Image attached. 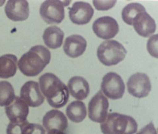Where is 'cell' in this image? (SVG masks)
<instances>
[{"mask_svg": "<svg viewBox=\"0 0 158 134\" xmlns=\"http://www.w3.org/2000/svg\"><path fill=\"white\" fill-rule=\"evenodd\" d=\"M41 92L46 98L49 105L59 109L67 103L69 92L66 85L52 73H46L39 78Z\"/></svg>", "mask_w": 158, "mask_h": 134, "instance_id": "1", "label": "cell"}, {"mask_svg": "<svg viewBox=\"0 0 158 134\" xmlns=\"http://www.w3.org/2000/svg\"><path fill=\"white\" fill-rule=\"evenodd\" d=\"M51 58L50 51L46 47L36 45L21 57L18 62V67L26 76H36L50 63Z\"/></svg>", "mask_w": 158, "mask_h": 134, "instance_id": "2", "label": "cell"}, {"mask_svg": "<svg viewBox=\"0 0 158 134\" xmlns=\"http://www.w3.org/2000/svg\"><path fill=\"white\" fill-rule=\"evenodd\" d=\"M100 126L103 134H134L138 124L131 116L113 112L107 115Z\"/></svg>", "mask_w": 158, "mask_h": 134, "instance_id": "3", "label": "cell"}, {"mask_svg": "<svg viewBox=\"0 0 158 134\" xmlns=\"http://www.w3.org/2000/svg\"><path fill=\"white\" fill-rule=\"evenodd\" d=\"M127 51L115 40L104 41L98 46L97 56L100 62L106 66L116 65L125 57Z\"/></svg>", "mask_w": 158, "mask_h": 134, "instance_id": "4", "label": "cell"}, {"mask_svg": "<svg viewBox=\"0 0 158 134\" xmlns=\"http://www.w3.org/2000/svg\"><path fill=\"white\" fill-rule=\"evenodd\" d=\"M69 4L58 0L45 1L41 5L40 14L46 23L59 24L64 18V6Z\"/></svg>", "mask_w": 158, "mask_h": 134, "instance_id": "5", "label": "cell"}, {"mask_svg": "<svg viewBox=\"0 0 158 134\" xmlns=\"http://www.w3.org/2000/svg\"><path fill=\"white\" fill-rule=\"evenodd\" d=\"M101 88L106 97L111 100H118L123 96L125 85L120 75L110 72L103 77Z\"/></svg>", "mask_w": 158, "mask_h": 134, "instance_id": "6", "label": "cell"}, {"mask_svg": "<svg viewBox=\"0 0 158 134\" xmlns=\"http://www.w3.org/2000/svg\"><path fill=\"white\" fill-rule=\"evenodd\" d=\"M109 106L108 99L99 90L89 102V118L95 123H103L108 115Z\"/></svg>", "mask_w": 158, "mask_h": 134, "instance_id": "7", "label": "cell"}, {"mask_svg": "<svg viewBox=\"0 0 158 134\" xmlns=\"http://www.w3.org/2000/svg\"><path fill=\"white\" fill-rule=\"evenodd\" d=\"M128 92L135 98H141L148 96L151 90V84L148 75L137 73L129 78L127 83Z\"/></svg>", "mask_w": 158, "mask_h": 134, "instance_id": "8", "label": "cell"}, {"mask_svg": "<svg viewBox=\"0 0 158 134\" xmlns=\"http://www.w3.org/2000/svg\"><path fill=\"white\" fill-rule=\"evenodd\" d=\"M92 29L97 36L103 40L114 38L119 31L117 21L109 16H104L97 19L93 24Z\"/></svg>", "mask_w": 158, "mask_h": 134, "instance_id": "9", "label": "cell"}, {"mask_svg": "<svg viewBox=\"0 0 158 134\" xmlns=\"http://www.w3.org/2000/svg\"><path fill=\"white\" fill-rule=\"evenodd\" d=\"M20 98L31 107H40L44 102L43 96L38 82L28 81L24 84L20 90Z\"/></svg>", "mask_w": 158, "mask_h": 134, "instance_id": "10", "label": "cell"}, {"mask_svg": "<svg viewBox=\"0 0 158 134\" xmlns=\"http://www.w3.org/2000/svg\"><path fill=\"white\" fill-rule=\"evenodd\" d=\"M94 9L91 4L84 2H76L69 8L70 20L75 24L86 25L91 21L94 15Z\"/></svg>", "mask_w": 158, "mask_h": 134, "instance_id": "11", "label": "cell"}, {"mask_svg": "<svg viewBox=\"0 0 158 134\" xmlns=\"http://www.w3.org/2000/svg\"><path fill=\"white\" fill-rule=\"evenodd\" d=\"M5 12L7 17L12 21H25L29 17V4L25 0L8 1Z\"/></svg>", "mask_w": 158, "mask_h": 134, "instance_id": "12", "label": "cell"}, {"mask_svg": "<svg viewBox=\"0 0 158 134\" xmlns=\"http://www.w3.org/2000/svg\"><path fill=\"white\" fill-rule=\"evenodd\" d=\"M6 113L11 122L27 120L29 113L28 105L19 96H16L11 103L6 106Z\"/></svg>", "mask_w": 158, "mask_h": 134, "instance_id": "13", "label": "cell"}, {"mask_svg": "<svg viewBox=\"0 0 158 134\" xmlns=\"http://www.w3.org/2000/svg\"><path fill=\"white\" fill-rule=\"evenodd\" d=\"M132 25L136 33L144 37L150 36L156 31V22L146 11L137 14Z\"/></svg>", "mask_w": 158, "mask_h": 134, "instance_id": "14", "label": "cell"}, {"mask_svg": "<svg viewBox=\"0 0 158 134\" xmlns=\"http://www.w3.org/2000/svg\"><path fill=\"white\" fill-rule=\"evenodd\" d=\"M43 125L48 132L51 130L64 132L68 127V122L62 112L58 110H51L43 117Z\"/></svg>", "mask_w": 158, "mask_h": 134, "instance_id": "15", "label": "cell"}, {"mask_svg": "<svg viewBox=\"0 0 158 134\" xmlns=\"http://www.w3.org/2000/svg\"><path fill=\"white\" fill-rule=\"evenodd\" d=\"M86 47L87 42L85 38L81 35H73L65 40L64 52L68 57L76 58L84 53Z\"/></svg>", "mask_w": 158, "mask_h": 134, "instance_id": "16", "label": "cell"}, {"mask_svg": "<svg viewBox=\"0 0 158 134\" xmlns=\"http://www.w3.org/2000/svg\"><path fill=\"white\" fill-rule=\"evenodd\" d=\"M68 88L71 95L77 100H84L89 93V82L82 77H72L68 82Z\"/></svg>", "mask_w": 158, "mask_h": 134, "instance_id": "17", "label": "cell"}, {"mask_svg": "<svg viewBox=\"0 0 158 134\" xmlns=\"http://www.w3.org/2000/svg\"><path fill=\"white\" fill-rule=\"evenodd\" d=\"M18 59L16 56L7 54L0 57V78L8 79L14 77L17 70Z\"/></svg>", "mask_w": 158, "mask_h": 134, "instance_id": "18", "label": "cell"}, {"mask_svg": "<svg viewBox=\"0 0 158 134\" xmlns=\"http://www.w3.org/2000/svg\"><path fill=\"white\" fill-rule=\"evenodd\" d=\"M64 38L63 31L57 26L48 27L43 35L45 44L52 49L60 48L63 43Z\"/></svg>", "mask_w": 158, "mask_h": 134, "instance_id": "19", "label": "cell"}, {"mask_svg": "<svg viewBox=\"0 0 158 134\" xmlns=\"http://www.w3.org/2000/svg\"><path fill=\"white\" fill-rule=\"evenodd\" d=\"M66 112L68 118L72 122L81 123L86 117V107L83 102L75 101L68 105Z\"/></svg>", "mask_w": 158, "mask_h": 134, "instance_id": "20", "label": "cell"}, {"mask_svg": "<svg viewBox=\"0 0 158 134\" xmlns=\"http://www.w3.org/2000/svg\"><path fill=\"white\" fill-rule=\"evenodd\" d=\"M144 11H146V10L142 4L131 3L126 6L123 10L122 19L128 25H132L133 20L137 14Z\"/></svg>", "mask_w": 158, "mask_h": 134, "instance_id": "21", "label": "cell"}, {"mask_svg": "<svg viewBox=\"0 0 158 134\" xmlns=\"http://www.w3.org/2000/svg\"><path fill=\"white\" fill-rule=\"evenodd\" d=\"M14 87L7 81L0 82V107H4L11 103L15 98Z\"/></svg>", "mask_w": 158, "mask_h": 134, "instance_id": "22", "label": "cell"}, {"mask_svg": "<svg viewBox=\"0 0 158 134\" xmlns=\"http://www.w3.org/2000/svg\"><path fill=\"white\" fill-rule=\"evenodd\" d=\"M28 121L23 122H10L6 128V134H23Z\"/></svg>", "mask_w": 158, "mask_h": 134, "instance_id": "23", "label": "cell"}, {"mask_svg": "<svg viewBox=\"0 0 158 134\" xmlns=\"http://www.w3.org/2000/svg\"><path fill=\"white\" fill-rule=\"evenodd\" d=\"M23 134H45V130L41 124L28 123Z\"/></svg>", "mask_w": 158, "mask_h": 134, "instance_id": "24", "label": "cell"}, {"mask_svg": "<svg viewBox=\"0 0 158 134\" xmlns=\"http://www.w3.org/2000/svg\"><path fill=\"white\" fill-rule=\"evenodd\" d=\"M147 49L151 56L158 58V34L154 35L149 38Z\"/></svg>", "mask_w": 158, "mask_h": 134, "instance_id": "25", "label": "cell"}, {"mask_svg": "<svg viewBox=\"0 0 158 134\" xmlns=\"http://www.w3.org/2000/svg\"><path fill=\"white\" fill-rule=\"evenodd\" d=\"M116 1H93V5L99 11H106L113 8Z\"/></svg>", "mask_w": 158, "mask_h": 134, "instance_id": "26", "label": "cell"}, {"mask_svg": "<svg viewBox=\"0 0 158 134\" xmlns=\"http://www.w3.org/2000/svg\"><path fill=\"white\" fill-rule=\"evenodd\" d=\"M136 134H157V132L152 122H151L141 129Z\"/></svg>", "mask_w": 158, "mask_h": 134, "instance_id": "27", "label": "cell"}, {"mask_svg": "<svg viewBox=\"0 0 158 134\" xmlns=\"http://www.w3.org/2000/svg\"><path fill=\"white\" fill-rule=\"evenodd\" d=\"M48 134H66L64 132H62L60 130H51L48 132Z\"/></svg>", "mask_w": 158, "mask_h": 134, "instance_id": "28", "label": "cell"}]
</instances>
